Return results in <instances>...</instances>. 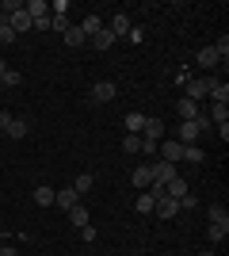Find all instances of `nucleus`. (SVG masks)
Masks as SVG:
<instances>
[{"mask_svg": "<svg viewBox=\"0 0 229 256\" xmlns=\"http://www.w3.org/2000/svg\"><path fill=\"white\" fill-rule=\"evenodd\" d=\"M130 184L138 188V192H145V188L153 184V172H149V164H138V168L130 172Z\"/></svg>", "mask_w": 229, "mask_h": 256, "instance_id": "10", "label": "nucleus"}, {"mask_svg": "<svg viewBox=\"0 0 229 256\" xmlns=\"http://www.w3.org/2000/svg\"><path fill=\"white\" fill-rule=\"evenodd\" d=\"M207 214H210V222H229V214H226V206H222V203H214Z\"/></svg>", "mask_w": 229, "mask_h": 256, "instance_id": "30", "label": "nucleus"}, {"mask_svg": "<svg viewBox=\"0 0 229 256\" xmlns=\"http://www.w3.org/2000/svg\"><path fill=\"white\" fill-rule=\"evenodd\" d=\"M142 153H145V157H153V153H157V142H145L142 138Z\"/></svg>", "mask_w": 229, "mask_h": 256, "instance_id": "34", "label": "nucleus"}, {"mask_svg": "<svg viewBox=\"0 0 229 256\" xmlns=\"http://www.w3.org/2000/svg\"><path fill=\"white\" fill-rule=\"evenodd\" d=\"M23 12H27V16H31V23H34V20H42V16H50V4H46V0H27V4H23Z\"/></svg>", "mask_w": 229, "mask_h": 256, "instance_id": "12", "label": "nucleus"}, {"mask_svg": "<svg viewBox=\"0 0 229 256\" xmlns=\"http://www.w3.org/2000/svg\"><path fill=\"white\" fill-rule=\"evenodd\" d=\"M92 188H96V180H92L88 172H84V176H76V184H73V192H76V195H88Z\"/></svg>", "mask_w": 229, "mask_h": 256, "instance_id": "27", "label": "nucleus"}, {"mask_svg": "<svg viewBox=\"0 0 229 256\" xmlns=\"http://www.w3.org/2000/svg\"><path fill=\"white\" fill-rule=\"evenodd\" d=\"M8 23H11V31L19 34V31H31V16L27 12H15V16H8Z\"/></svg>", "mask_w": 229, "mask_h": 256, "instance_id": "17", "label": "nucleus"}, {"mask_svg": "<svg viewBox=\"0 0 229 256\" xmlns=\"http://www.w3.org/2000/svg\"><path fill=\"white\" fill-rule=\"evenodd\" d=\"M115 42H119V38H115V34H111L107 27H103L99 34H92V38H88V46H96V50H111Z\"/></svg>", "mask_w": 229, "mask_h": 256, "instance_id": "13", "label": "nucleus"}, {"mask_svg": "<svg viewBox=\"0 0 229 256\" xmlns=\"http://www.w3.org/2000/svg\"><path fill=\"white\" fill-rule=\"evenodd\" d=\"M65 214H69V222H73V226H88V210L80 203H76L73 210H65Z\"/></svg>", "mask_w": 229, "mask_h": 256, "instance_id": "28", "label": "nucleus"}, {"mask_svg": "<svg viewBox=\"0 0 229 256\" xmlns=\"http://www.w3.org/2000/svg\"><path fill=\"white\" fill-rule=\"evenodd\" d=\"M199 65H203V69H214V65H218V54H214V46H203V50H199Z\"/></svg>", "mask_w": 229, "mask_h": 256, "instance_id": "22", "label": "nucleus"}, {"mask_svg": "<svg viewBox=\"0 0 229 256\" xmlns=\"http://www.w3.org/2000/svg\"><path fill=\"white\" fill-rule=\"evenodd\" d=\"M122 150L130 153V157H134V153H142V134H126V138H122Z\"/></svg>", "mask_w": 229, "mask_h": 256, "instance_id": "26", "label": "nucleus"}, {"mask_svg": "<svg viewBox=\"0 0 229 256\" xmlns=\"http://www.w3.org/2000/svg\"><path fill=\"white\" fill-rule=\"evenodd\" d=\"M195 256H218V252H210V248H207V252H195Z\"/></svg>", "mask_w": 229, "mask_h": 256, "instance_id": "37", "label": "nucleus"}, {"mask_svg": "<svg viewBox=\"0 0 229 256\" xmlns=\"http://www.w3.org/2000/svg\"><path fill=\"white\" fill-rule=\"evenodd\" d=\"M226 234H229V222H210V230H207L210 241H226Z\"/></svg>", "mask_w": 229, "mask_h": 256, "instance_id": "24", "label": "nucleus"}, {"mask_svg": "<svg viewBox=\"0 0 229 256\" xmlns=\"http://www.w3.org/2000/svg\"><path fill=\"white\" fill-rule=\"evenodd\" d=\"M65 42L69 46H88V34L80 31V27H69V31H65Z\"/></svg>", "mask_w": 229, "mask_h": 256, "instance_id": "25", "label": "nucleus"}, {"mask_svg": "<svg viewBox=\"0 0 229 256\" xmlns=\"http://www.w3.org/2000/svg\"><path fill=\"white\" fill-rule=\"evenodd\" d=\"M164 195H172V199H180V195H187V180H184V176H172V180L164 184Z\"/></svg>", "mask_w": 229, "mask_h": 256, "instance_id": "14", "label": "nucleus"}, {"mask_svg": "<svg viewBox=\"0 0 229 256\" xmlns=\"http://www.w3.org/2000/svg\"><path fill=\"white\" fill-rule=\"evenodd\" d=\"M19 80H23V76H19V73H11V69H8V73H4V76H0V84H8V88H15V84H19Z\"/></svg>", "mask_w": 229, "mask_h": 256, "instance_id": "32", "label": "nucleus"}, {"mask_svg": "<svg viewBox=\"0 0 229 256\" xmlns=\"http://www.w3.org/2000/svg\"><path fill=\"white\" fill-rule=\"evenodd\" d=\"M149 172H153V184H168L172 180V176H180V172H176V164H168V160H157V164H149Z\"/></svg>", "mask_w": 229, "mask_h": 256, "instance_id": "4", "label": "nucleus"}, {"mask_svg": "<svg viewBox=\"0 0 229 256\" xmlns=\"http://www.w3.org/2000/svg\"><path fill=\"white\" fill-rule=\"evenodd\" d=\"M157 150H161V160H168V164H180V160H184V146H180L176 138L157 142Z\"/></svg>", "mask_w": 229, "mask_h": 256, "instance_id": "2", "label": "nucleus"}, {"mask_svg": "<svg viewBox=\"0 0 229 256\" xmlns=\"http://www.w3.org/2000/svg\"><path fill=\"white\" fill-rule=\"evenodd\" d=\"M210 122H214V126H218V122H229V104H210Z\"/></svg>", "mask_w": 229, "mask_h": 256, "instance_id": "16", "label": "nucleus"}, {"mask_svg": "<svg viewBox=\"0 0 229 256\" xmlns=\"http://www.w3.org/2000/svg\"><path fill=\"white\" fill-rule=\"evenodd\" d=\"M176 203H180V210H195V206H199V199H195L191 192H187V195H180Z\"/></svg>", "mask_w": 229, "mask_h": 256, "instance_id": "31", "label": "nucleus"}, {"mask_svg": "<svg viewBox=\"0 0 229 256\" xmlns=\"http://www.w3.org/2000/svg\"><path fill=\"white\" fill-rule=\"evenodd\" d=\"M50 31H69V16H50Z\"/></svg>", "mask_w": 229, "mask_h": 256, "instance_id": "29", "label": "nucleus"}, {"mask_svg": "<svg viewBox=\"0 0 229 256\" xmlns=\"http://www.w3.org/2000/svg\"><path fill=\"white\" fill-rule=\"evenodd\" d=\"M153 203H157V199H153L149 192H142L138 199H134V210H138V214H153Z\"/></svg>", "mask_w": 229, "mask_h": 256, "instance_id": "21", "label": "nucleus"}, {"mask_svg": "<svg viewBox=\"0 0 229 256\" xmlns=\"http://www.w3.org/2000/svg\"><path fill=\"white\" fill-rule=\"evenodd\" d=\"M210 100H214V104H229V84H226V80H214V88H210Z\"/></svg>", "mask_w": 229, "mask_h": 256, "instance_id": "20", "label": "nucleus"}, {"mask_svg": "<svg viewBox=\"0 0 229 256\" xmlns=\"http://www.w3.org/2000/svg\"><path fill=\"white\" fill-rule=\"evenodd\" d=\"M80 237H84V241H96V226H80Z\"/></svg>", "mask_w": 229, "mask_h": 256, "instance_id": "33", "label": "nucleus"}, {"mask_svg": "<svg viewBox=\"0 0 229 256\" xmlns=\"http://www.w3.org/2000/svg\"><path fill=\"white\" fill-rule=\"evenodd\" d=\"M0 256H19V252H15V248H8V245H4V248H0Z\"/></svg>", "mask_w": 229, "mask_h": 256, "instance_id": "36", "label": "nucleus"}, {"mask_svg": "<svg viewBox=\"0 0 229 256\" xmlns=\"http://www.w3.org/2000/svg\"><path fill=\"white\" fill-rule=\"evenodd\" d=\"M214 130H218V138H222V142H229V122H218Z\"/></svg>", "mask_w": 229, "mask_h": 256, "instance_id": "35", "label": "nucleus"}, {"mask_svg": "<svg viewBox=\"0 0 229 256\" xmlns=\"http://www.w3.org/2000/svg\"><path fill=\"white\" fill-rule=\"evenodd\" d=\"M76 203H80V195H76L73 188H65V192H54V206H61V210H73Z\"/></svg>", "mask_w": 229, "mask_h": 256, "instance_id": "11", "label": "nucleus"}, {"mask_svg": "<svg viewBox=\"0 0 229 256\" xmlns=\"http://www.w3.org/2000/svg\"><path fill=\"white\" fill-rule=\"evenodd\" d=\"M184 160H187V164H203V160H207V153L199 150V146H184Z\"/></svg>", "mask_w": 229, "mask_h": 256, "instance_id": "23", "label": "nucleus"}, {"mask_svg": "<svg viewBox=\"0 0 229 256\" xmlns=\"http://www.w3.org/2000/svg\"><path fill=\"white\" fill-rule=\"evenodd\" d=\"M4 73H8V65H4V62H0V76H4Z\"/></svg>", "mask_w": 229, "mask_h": 256, "instance_id": "38", "label": "nucleus"}, {"mask_svg": "<svg viewBox=\"0 0 229 256\" xmlns=\"http://www.w3.org/2000/svg\"><path fill=\"white\" fill-rule=\"evenodd\" d=\"M115 96H119V84H115V80H96V88H92V100H96V104H111Z\"/></svg>", "mask_w": 229, "mask_h": 256, "instance_id": "3", "label": "nucleus"}, {"mask_svg": "<svg viewBox=\"0 0 229 256\" xmlns=\"http://www.w3.org/2000/svg\"><path fill=\"white\" fill-rule=\"evenodd\" d=\"M34 203H38V206H54V188L38 184V188H34Z\"/></svg>", "mask_w": 229, "mask_h": 256, "instance_id": "18", "label": "nucleus"}, {"mask_svg": "<svg viewBox=\"0 0 229 256\" xmlns=\"http://www.w3.org/2000/svg\"><path fill=\"white\" fill-rule=\"evenodd\" d=\"M111 34H115V38H122V34H130L134 27H130V16H126V12H115V16H111V27H107Z\"/></svg>", "mask_w": 229, "mask_h": 256, "instance_id": "7", "label": "nucleus"}, {"mask_svg": "<svg viewBox=\"0 0 229 256\" xmlns=\"http://www.w3.org/2000/svg\"><path fill=\"white\" fill-rule=\"evenodd\" d=\"M176 111H180V122H195L199 118V111H203V104H195V100H180V104H176Z\"/></svg>", "mask_w": 229, "mask_h": 256, "instance_id": "6", "label": "nucleus"}, {"mask_svg": "<svg viewBox=\"0 0 229 256\" xmlns=\"http://www.w3.org/2000/svg\"><path fill=\"white\" fill-rule=\"evenodd\" d=\"M142 126H145V115L142 111H130L126 115V134H142Z\"/></svg>", "mask_w": 229, "mask_h": 256, "instance_id": "19", "label": "nucleus"}, {"mask_svg": "<svg viewBox=\"0 0 229 256\" xmlns=\"http://www.w3.org/2000/svg\"><path fill=\"white\" fill-rule=\"evenodd\" d=\"M199 138H203V134H199L195 122H180V126H176V142H180V146H195Z\"/></svg>", "mask_w": 229, "mask_h": 256, "instance_id": "5", "label": "nucleus"}, {"mask_svg": "<svg viewBox=\"0 0 229 256\" xmlns=\"http://www.w3.org/2000/svg\"><path fill=\"white\" fill-rule=\"evenodd\" d=\"M4 130H8L11 142H19V138H27V134H31V122H27V118H8V122H4Z\"/></svg>", "mask_w": 229, "mask_h": 256, "instance_id": "8", "label": "nucleus"}, {"mask_svg": "<svg viewBox=\"0 0 229 256\" xmlns=\"http://www.w3.org/2000/svg\"><path fill=\"white\" fill-rule=\"evenodd\" d=\"M142 138H145V142H161V138H164V122H161V118H145Z\"/></svg>", "mask_w": 229, "mask_h": 256, "instance_id": "9", "label": "nucleus"}, {"mask_svg": "<svg viewBox=\"0 0 229 256\" xmlns=\"http://www.w3.org/2000/svg\"><path fill=\"white\" fill-rule=\"evenodd\" d=\"M76 27H80V31H84L88 38H92V34H99V31H103V23H99V16H84V20L76 23Z\"/></svg>", "mask_w": 229, "mask_h": 256, "instance_id": "15", "label": "nucleus"}, {"mask_svg": "<svg viewBox=\"0 0 229 256\" xmlns=\"http://www.w3.org/2000/svg\"><path fill=\"white\" fill-rule=\"evenodd\" d=\"M210 88H214V76L210 73H203V76H195V80H187V100H207L210 96Z\"/></svg>", "mask_w": 229, "mask_h": 256, "instance_id": "1", "label": "nucleus"}]
</instances>
